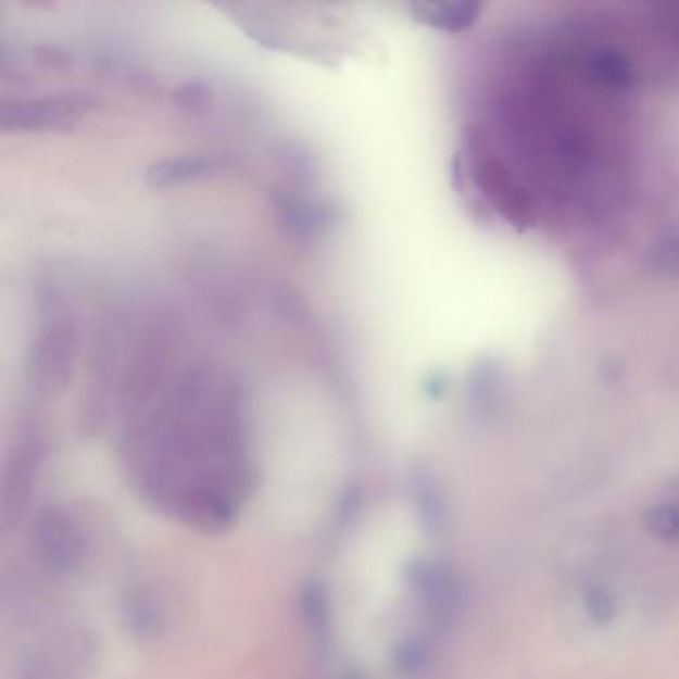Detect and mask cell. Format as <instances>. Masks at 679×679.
I'll list each match as a JSON object with an SVG mask.
<instances>
[{
  "label": "cell",
  "mask_w": 679,
  "mask_h": 679,
  "mask_svg": "<svg viewBox=\"0 0 679 679\" xmlns=\"http://www.w3.org/2000/svg\"><path fill=\"white\" fill-rule=\"evenodd\" d=\"M35 546L48 570L68 574L83 556V538L71 516L59 506H47L36 516Z\"/></svg>",
  "instance_id": "cell-1"
},
{
  "label": "cell",
  "mask_w": 679,
  "mask_h": 679,
  "mask_svg": "<svg viewBox=\"0 0 679 679\" xmlns=\"http://www.w3.org/2000/svg\"><path fill=\"white\" fill-rule=\"evenodd\" d=\"M413 584L427 608L432 609L437 616H449L461 600V588L453 573L439 564L417 566Z\"/></svg>",
  "instance_id": "cell-2"
},
{
  "label": "cell",
  "mask_w": 679,
  "mask_h": 679,
  "mask_svg": "<svg viewBox=\"0 0 679 679\" xmlns=\"http://www.w3.org/2000/svg\"><path fill=\"white\" fill-rule=\"evenodd\" d=\"M415 501H417L418 513L423 516V520L432 530H439L444 520V502L432 478L420 475L415 480Z\"/></svg>",
  "instance_id": "cell-3"
},
{
  "label": "cell",
  "mask_w": 679,
  "mask_h": 679,
  "mask_svg": "<svg viewBox=\"0 0 679 679\" xmlns=\"http://www.w3.org/2000/svg\"><path fill=\"white\" fill-rule=\"evenodd\" d=\"M128 618L134 632L142 636H154L162 628V614L155 608L154 600L138 592L136 596L128 598Z\"/></svg>",
  "instance_id": "cell-4"
},
{
  "label": "cell",
  "mask_w": 679,
  "mask_h": 679,
  "mask_svg": "<svg viewBox=\"0 0 679 679\" xmlns=\"http://www.w3.org/2000/svg\"><path fill=\"white\" fill-rule=\"evenodd\" d=\"M645 528L656 537L679 542V504H657L645 513Z\"/></svg>",
  "instance_id": "cell-5"
},
{
  "label": "cell",
  "mask_w": 679,
  "mask_h": 679,
  "mask_svg": "<svg viewBox=\"0 0 679 679\" xmlns=\"http://www.w3.org/2000/svg\"><path fill=\"white\" fill-rule=\"evenodd\" d=\"M586 604H588L590 614H592L598 621L612 620V616H614V602H612L609 594H606L602 588L588 590Z\"/></svg>",
  "instance_id": "cell-6"
},
{
  "label": "cell",
  "mask_w": 679,
  "mask_h": 679,
  "mask_svg": "<svg viewBox=\"0 0 679 679\" xmlns=\"http://www.w3.org/2000/svg\"><path fill=\"white\" fill-rule=\"evenodd\" d=\"M425 664V647L417 642H408L399 652V666L405 671H417Z\"/></svg>",
  "instance_id": "cell-7"
}]
</instances>
